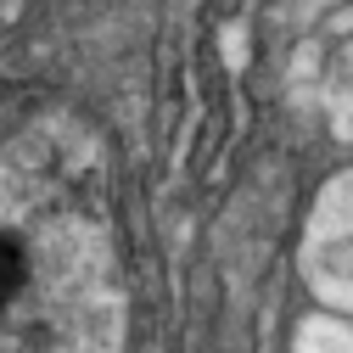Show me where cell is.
Masks as SVG:
<instances>
[{"label": "cell", "instance_id": "cell-3", "mask_svg": "<svg viewBox=\"0 0 353 353\" xmlns=\"http://www.w3.org/2000/svg\"><path fill=\"white\" fill-rule=\"evenodd\" d=\"M23 281H28V258H23V241L0 230V314H6V308L17 303Z\"/></svg>", "mask_w": 353, "mask_h": 353}, {"label": "cell", "instance_id": "cell-1", "mask_svg": "<svg viewBox=\"0 0 353 353\" xmlns=\"http://www.w3.org/2000/svg\"><path fill=\"white\" fill-rule=\"evenodd\" d=\"M303 281L336 314H353V174L325 185L303 236Z\"/></svg>", "mask_w": 353, "mask_h": 353}, {"label": "cell", "instance_id": "cell-2", "mask_svg": "<svg viewBox=\"0 0 353 353\" xmlns=\"http://www.w3.org/2000/svg\"><path fill=\"white\" fill-rule=\"evenodd\" d=\"M297 353H353V325L336 314H308L297 325Z\"/></svg>", "mask_w": 353, "mask_h": 353}]
</instances>
